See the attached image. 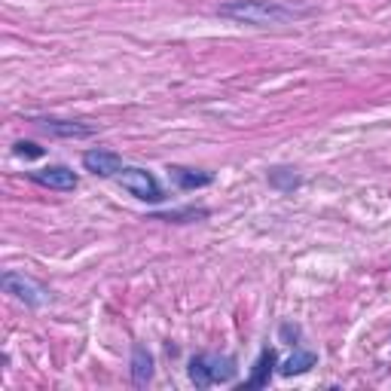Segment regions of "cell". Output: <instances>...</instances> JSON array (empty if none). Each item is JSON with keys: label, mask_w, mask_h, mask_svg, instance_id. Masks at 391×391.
<instances>
[{"label": "cell", "mask_w": 391, "mask_h": 391, "mask_svg": "<svg viewBox=\"0 0 391 391\" xmlns=\"http://www.w3.org/2000/svg\"><path fill=\"white\" fill-rule=\"evenodd\" d=\"M224 19H233L238 25H254V28H269V25H284L293 22L300 15H306V10H293L284 6L278 0H229L217 10Z\"/></svg>", "instance_id": "1"}, {"label": "cell", "mask_w": 391, "mask_h": 391, "mask_svg": "<svg viewBox=\"0 0 391 391\" xmlns=\"http://www.w3.org/2000/svg\"><path fill=\"white\" fill-rule=\"evenodd\" d=\"M236 358L233 354H196L190 358V382L196 388H211V385H226L236 379Z\"/></svg>", "instance_id": "2"}, {"label": "cell", "mask_w": 391, "mask_h": 391, "mask_svg": "<svg viewBox=\"0 0 391 391\" xmlns=\"http://www.w3.org/2000/svg\"><path fill=\"white\" fill-rule=\"evenodd\" d=\"M120 186H122V190H129L141 202H162L165 199L162 186H159V181L147 172V168H122V172H120Z\"/></svg>", "instance_id": "3"}, {"label": "cell", "mask_w": 391, "mask_h": 391, "mask_svg": "<svg viewBox=\"0 0 391 391\" xmlns=\"http://www.w3.org/2000/svg\"><path fill=\"white\" fill-rule=\"evenodd\" d=\"M0 284H4V290L10 293V297H15V300H22L25 306H43L49 300V290L43 288L40 281H34V278H28V275H22V272H4V278H0Z\"/></svg>", "instance_id": "4"}, {"label": "cell", "mask_w": 391, "mask_h": 391, "mask_svg": "<svg viewBox=\"0 0 391 391\" xmlns=\"http://www.w3.org/2000/svg\"><path fill=\"white\" fill-rule=\"evenodd\" d=\"M83 168H86V172H92L95 177H113V174H120L126 165H122L120 153L98 147V150H86V153H83Z\"/></svg>", "instance_id": "5"}, {"label": "cell", "mask_w": 391, "mask_h": 391, "mask_svg": "<svg viewBox=\"0 0 391 391\" xmlns=\"http://www.w3.org/2000/svg\"><path fill=\"white\" fill-rule=\"evenodd\" d=\"M31 181L40 186H49V190H58V193H70V190H77L79 177L70 172L68 165H46V168H40V172H31Z\"/></svg>", "instance_id": "6"}, {"label": "cell", "mask_w": 391, "mask_h": 391, "mask_svg": "<svg viewBox=\"0 0 391 391\" xmlns=\"http://www.w3.org/2000/svg\"><path fill=\"white\" fill-rule=\"evenodd\" d=\"M34 126L43 129L52 138H89L92 135V126H83V122H70V120H52V117H37Z\"/></svg>", "instance_id": "7"}, {"label": "cell", "mask_w": 391, "mask_h": 391, "mask_svg": "<svg viewBox=\"0 0 391 391\" xmlns=\"http://www.w3.org/2000/svg\"><path fill=\"white\" fill-rule=\"evenodd\" d=\"M275 367H278V354H275V349H266L260 352V358L254 361V370H251V379L245 382V388H266L269 385V379H272V373Z\"/></svg>", "instance_id": "8"}, {"label": "cell", "mask_w": 391, "mask_h": 391, "mask_svg": "<svg viewBox=\"0 0 391 391\" xmlns=\"http://www.w3.org/2000/svg\"><path fill=\"white\" fill-rule=\"evenodd\" d=\"M132 382L138 388H147L153 382V354H150L144 345H135L132 349Z\"/></svg>", "instance_id": "9"}, {"label": "cell", "mask_w": 391, "mask_h": 391, "mask_svg": "<svg viewBox=\"0 0 391 391\" xmlns=\"http://www.w3.org/2000/svg\"><path fill=\"white\" fill-rule=\"evenodd\" d=\"M315 364H318V354H315V352L297 349L288 361L278 364V373H281V376H303V373H309V370L315 367Z\"/></svg>", "instance_id": "10"}, {"label": "cell", "mask_w": 391, "mask_h": 391, "mask_svg": "<svg viewBox=\"0 0 391 391\" xmlns=\"http://www.w3.org/2000/svg\"><path fill=\"white\" fill-rule=\"evenodd\" d=\"M168 177H172L181 190H199V186L211 184V174L193 172V168H184V165H168Z\"/></svg>", "instance_id": "11"}, {"label": "cell", "mask_w": 391, "mask_h": 391, "mask_svg": "<svg viewBox=\"0 0 391 391\" xmlns=\"http://www.w3.org/2000/svg\"><path fill=\"white\" fill-rule=\"evenodd\" d=\"M269 186H275V190H281V193H290V190H297L300 184H303V177H300L293 168H288V165H275V168H269Z\"/></svg>", "instance_id": "12"}, {"label": "cell", "mask_w": 391, "mask_h": 391, "mask_svg": "<svg viewBox=\"0 0 391 391\" xmlns=\"http://www.w3.org/2000/svg\"><path fill=\"white\" fill-rule=\"evenodd\" d=\"M208 217V208H184V211H165V214H153L150 220H168V224H190V220Z\"/></svg>", "instance_id": "13"}, {"label": "cell", "mask_w": 391, "mask_h": 391, "mask_svg": "<svg viewBox=\"0 0 391 391\" xmlns=\"http://www.w3.org/2000/svg\"><path fill=\"white\" fill-rule=\"evenodd\" d=\"M13 153L22 156V159H40V156H43V147L34 144V141H15Z\"/></svg>", "instance_id": "14"}, {"label": "cell", "mask_w": 391, "mask_h": 391, "mask_svg": "<svg viewBox=\"0 0 391 391\" xmlns=\"http://www.w3.org/2000/svg\"><path fill=\"white\" fill-rule=\"evenodd\" d=\"M278 336H281V340L288 342V345H293V342L300 340V327L288 321V324H281V331H278Z\"/></svg>", "instance_id": "15"}]
</instances>
